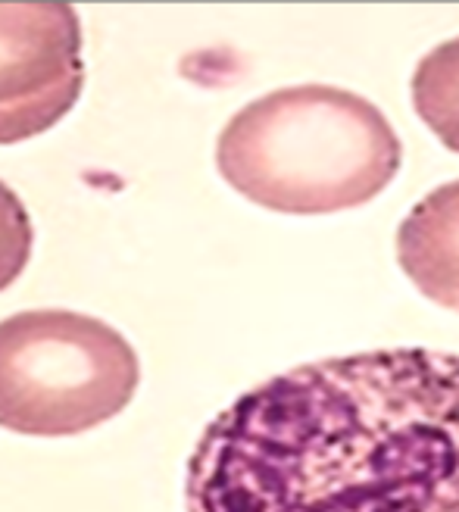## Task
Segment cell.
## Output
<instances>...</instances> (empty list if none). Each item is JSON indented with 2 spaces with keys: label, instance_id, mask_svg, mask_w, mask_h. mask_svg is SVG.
<instances>
[{
  "label": "cell",
  "instance_id": "6da1fadb",
  "mask_svg": "<svg viewBox=\"0 0 459 512\" xmlns=\"http://www.w3.org/2000/svg\"><path fill=\"white\" fill-rule=\"evenodd\" d=\"M188 512H459V356L369 350L282 372L203 428Z\"/></svg>",
  "mask_w": 459,
  "mask_h": 512
},
{
  "label": "cell",
  "instance_id": "7a4b0ae2",
  "mask_svg": "<svg viewBox=\"0 0 459 512\" xmlns=\"http://www.w3.org/2000/svg\"><path fill=\"white\" fill-rule=\"evenodd\" d=\"M403 163L400 138L366 97L331 88H278L241 107L216 141V169L257 207L325 216L363 207Z\"/></svg>",
  "mask_w": 459,
  "mask_h": 512
},
{
  "label": "cell",
  "instance_id": "3957f363",
  "mask_svg": "<svg viewBox=\"0 0 459 512\" xmlns=\"http://www.w3.org/2000/svg\"><path fill=\"white\" fill-rule=\"evenodd\" d=\"M138 384L135 347L94 316L25 310L0 322V428L72 438L116 419Z\"/></svg>",
  "mask_w": 459,
  "mask_h": 512
},
{
  "label": "cell",
  "instance_id": "277c9868",
  "mask_svg": "<svg viewBox=\"0 0 459 512\" xmlns=\"http://www.w3.org/2000/svg\"><path fill=\"white\" fill-rule=\"evenodd\" d=\"M85 91L82 22L69 4H0V144L63 122Z\"/></svg>",
  "mask_w": 459,
  "mask_h": 512
},
{
  "label": "cell",
  "instance_id": "5b68a950",
  "mask_svg": "<svg viewBox=\"0 0 459 512\" xmlns=\"http://www.w3.org/2000/svg\"><path fill=\"white\" fill-rule=\"evenodd\" d=\"M397 260L419 294L459 313V178L425 194L400 222Z\"/></svg>",
  "mask_w": 459,
  "mask_h": 512
},
{
  "label": "cell",
  "instance_id": "8992f818",
  "mask_svg": "<svg viewBox=\"0 0 459 512\" xmlns=\"http://www.w3.org/2000/svg\"><path fill=\"white\" fill-rule=\"evenodd\" d=\"M410 94L419 119L447 150L459 153V38L428 50L413 72Z\"/></svg>",
  "mask_w": 459,
  "mask_h": 512
},
{
  "label": "cell",
  "instance_id": "52a82bcc",
  "mask_svg": "<svg viewBox=\"0 0 459 512\" xmlns=\"http://www.w3.org/2000/svg\"><path fill=\"white\" fill-rule=\"evenodd\" d=\"M35 228L19 194L0 182V291L10 288L32 260Z\"/></svg>",
  "mask_w": 459,
  "mask_h": 512
}]
</instances>
